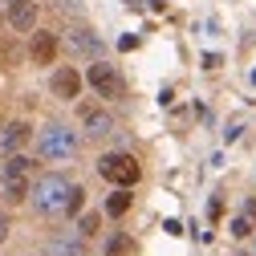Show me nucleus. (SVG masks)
Returning <instances> with one entry per match:
<instances>
[{
	"label": "nucleus",
	"instance_id": "1",
	"mask_svg": "<svg viewBox=\"0 0 256 256\" xmlns=\"http://www.w3.org/2000/svg\"><path fill=\"white\" fill-rule=\"evenodd\" d=\"M70 191H74V183L66 175H41L33 187H28V204H33L37 216H66Z\"/></svg>",
	"mask_w": 256,
	"mask_h": 256
},
{
	"label": "nucleus",
	"instance_id": "2",
	"mask_svg": "<svg viewBox=\"0 0 256 256\" xmlns=\"http://www.w3.org/2000/svg\"><path fill=\"white\" fill-rule=\"evenodd\" d=\"M98 175H102L106 183H114V187H134L138 175H142V167H138V158H134V154L110 150V154L98 158Z\"/></svg>",
	"mask_w": 256,
	"mask_h": 256
},
{
	"label": "nucleus",
	"instance_id": "3",
	"mask_svg": "<svg viewBox=\"0 0 256 256\" xmlns=\"http://www.w3.org/2000/svg\"><path fill=\"white\" fill-rule=\"evenodd\" d=\"M37 150H41V158H70L78 150V134L70 130V126L53 122V126H45V130L37 134Z\"/></svg>",
	"mask_w": 256,
	"mask_h": 256
},
{
	"label": "nucleus",
	"instance_id": "4",
	"mask_svg": "<svg viewBox=\"0 0 256 256\" xmlns=\"http://www.w3.org/2000/svg\"><path fill=\"white\" fill-rule=\"evenodd\" d=\"M86 82L98 90V98H118V94H122V78H118L114 66H106V61H94L90 74H86Z\"/></svg>",
	"mask_w": 256,
	"mask_h": 256
},
{
	"label": "nucleus",
	"instance_id": "5",
	"mask_svg": "<svg viewBox=\"0 0 256 256\" xmlns=\"http://www.w3.org/2000/svg\"><path fill=\"white\" fill-rule=\"evenodd\" d=\"M66 49L78 53V57H102V37L94 33V28L78 24V28H70V33H66Z\"/></svg>",
	"mask_w": 256,
	"mask_h": 256
},
{
	"label": "nucleus",
	"instance_id": "6",
	"mask_svg": "<svg viewBox=\"0 0 256 256\" xmlns=\"http://www.w3.org/2000/svg\"><path fill=\"white\" fill-rule=\"evenodd\" d=\"M28 122H8V126H0V158H12L20 154V146L28 142Z\"/></svg>",
	"mask_w": 256,
	"mask_h": 256
},
{
	"label": "nucleus",
	"instance_id": "7",
	"mask_svg": "<svg viewBox=\"0 0 256 256\" xmlns=\"http://www.w3.org/2000/svg\"><path fill=\"white\" fill-rule=\"evenodd\" d=\"M82 94V74L74 70V66H61V70H53V98H61V102H74Z\"/></svg>",
	"mask_w": 256,
	"mask_h": 256
},
{
	"label": "nucleus",
	"instance_id": "8",
	"mask_svg": "<svg viewBox=\"0 0 256 256\" xmlns=\"http://www.w3.org/2000/svg\"><path fill=\"white\" fill-rule=\"evenodd\" d=\"M82 130L90 138H106L114 130V118L102 110V106H82Z\"/></svg>",
	"mask_w": 256,
	"mask_h": 256
},
{
	"label": "nucleus",
	"instance_id": "9",
	"mask_svg": "<svg viewBox=\"0 0 256 256\" xmlns=\"http://www.w3.org/2000/svg\"><path fill=\"white\" fill-rule=\"evenodd\" d=\"M8 24L16 28V33H33L37 28V4L33 0H12L8 4Z\"/></svg>",
	"mask_w": 256,
	"mask_h": 256
},
{
	"label": "nucleus",
	"instance_id": "10",
	"mask_svg": "<svg viewBox=\"0 0 256 256\" xmlns=\"http://www.w3.org/2000/svg\"><path fill=\"white\" fill-rule=\"evenodd\" d=\"M28 57H33L37 66H53V57H57V37H53V33H33Z\"/></svg>",
	"mask_w": 256,
	"mask_h": 256
},
{
	"label": "nucleus",
	"instance_id": "11",
	"mask_svg": "<svg viewBox=\"0 0 256 256\" xmlns=\"http://www.w3.org/2000/svg\"><path fill=\"white\" fill-rule=\"evenodd\" d=\"M49 256H86V244H82V236H53Z\"/></svg>",
	"mask_w": 256,
	"mask_h": 256
},
{
	"label": "nucleus",
	"instance_id": "12",
	"mask_svg": "<svg viewBox=\"0 0 256 256\" xmlns=\"http://www.w3.org/2000/svg\"><path fill=\"white\" fill-rule=\"evenodd\" d=\"M0 196L12 200V204L28 200V179H24V175H4V183H0Z\"/></svg>",
	"mask_w": 256,
	"mask_h": 256
},
{
	"label": "nucleus",
	"instance_id": "13",
	"mask_svg": "<svg viewBox=\"0 0 256 256\" xmlns=\"http://www.w3.org/2000/svg\"><path fill=\"white\" fill-rule=\"evenodd\" d=\"M126 212H130V187H118L106 200V216H126Z\"/></svg>",
	"mask_w": 256,
	"mask_h": 256
},
{
	"label": "nucleus",
	"instance_id": "14",
	"mask_svg": "<svg viewBox=\"0 0 256 256\" xmlns=\"http://www.w3.org/2000/svg\"><path fill=\"white\" fill-rule=\"evenodd\" d=\"M28 171H33V158H24V154L4 158V175H28Z\"/></svg>",
	"mask_w": 256,
	"mask_h": 256
},
{
	"label": "nucleus",
	"instance_id": "15",
	"mask_svg": "<svg viewBox=\"0 0 256 256\" xmlns=\"http://www.w3.org/2000/svg\"><path fill=\"white\" fill-rule=\"evenodd\" d=\"M134 244H130V236H110L106 240V256H126Z\"/></svg>",
	"mask_w": 256,
	"mask_h": 256
},
{
	"label": "nucleus",
	"instance_id": "16",
	"mask_svg": "<svg viewBox=\"0 0 256 256\" xmlns=\"http://www.w3.org/2000/svg\"><path fill=\"white\" fill-rule=\"evenodd\" d=\"M98 224H102V220H98V212H86V216L78 220V236H82V240H86V236H94V232H98Z\"/></svg>",
	"mask_w": 256,
	"mask_h": 256
},
{
	"label": "nucleus",
	"instance_id": "17",
	"mask_svg": "<svg viewBox=\"0 0 256 256\" xmlns=\"http://www.w3.org/2000/svg\"><path fill=\"white\" fill-rule=\"evenodd\" d=\"M82 204H86V191L74 183V191H70V204H66V216H78V212H82Z\"/></svg>",
	"mask_w": 256,
	"mask_h": 256
},
{
	"label": "nucleus",
	"instance_id": "18",
	"mask_svg": "<svg viewBox=\"0 0 256 256\" xmlns=\"http://www.w3.org/2000/svg\"><path fill=\"white\" fill-rule=\"evenodd\" d=\"M53 4L66 12V16H82L86 12V0H53Z\"/></svg>",
	"mask_w": 256,
	"mask_h": 256
},
{
	"label": "nucleus",
	"instance_id": "19",
	"mask_svg": "<svg viewBox=\"0 0 256 256\" xmlns=\"http://www.w3.org/2000/svg\"><path fill=\"white\" fill-rule=\"evenodd\" d=\"M248 232H252V220L248 216H236L232 220V236H248Z\"/></svg>",
	"mask_w": 256,
	"mask_h": 256
},
{
	"label": "nucleus",
	"instance_id": "20",
	"mask_svg": "<svg viewBox=\"0 0 256 256\" xmlns=\"http://www.w3.org/2000/svg\"><path fill=\"white\" fill-rule=\"evenodd\" d=\"M8 232H12V220H8L4 212H0V244H4V240H8Z\"/></svg>",
	"mask_w": 256,
	"mask_h": 256
},
{
	"label": "nucleus",
	"instance_id": "21",
	"mask_svg": "<svg viewBox=\"0 0 256 256\" xmlns=\"http://www.w3.org/2000/svg\"><path fill=\"white\" fill-rule=\"evenodd\" d=\"M252 82H256V74H252Z\"/></svg>",
	"mask_w": 256,
	"mask_h": 256
},
{
	"label": "nucleus",
	"instance_id": "22",
	"mask_svg": "<svg viewBox=\"0 0 256 256\" xmlns=\"http://www.w3.org/2000/svg\"><path fill=\"white\" fill-rule=\"evenodd\" d=\"M236 256H240V252H236Z\"/></svg>",
	"mask_w": 256,
	"mask_h": 256
}]
</instances>
